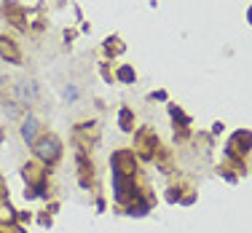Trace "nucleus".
Instances as JSON below:
<instances>
[{
    "label": "nucleus",
    "mask_w": 252,
    "mask_h": 233,
    "mask_svg": "<svg viewBox=\"0 0 252 233\" xmlns=\"http://www.w3.org/2000/svg\"><path fill=\"white\" fill-rule=\"evenodd\" d=\"M113 199L124 206L140 201V190H137V185H134V177H124V175H118V172H113Z\"/></svg>",
    "instance_id": "f257e3e1"
},
{
    "label": "nucleus",
    "mask_w": 252,
    "mask_h": 233,
    "mask_svg": "<svg viewBox=\"0 0 252 233\" xmlns=\"http://www.w3.org/2000/svg\"><path fill=\"white\" fill-rule=\"evenodd\" d=\"M32 150L43 164H57L59 155H62V142H59L54 134H43V137H38V142L32 145Z\"/></svg>",
    "instance_id": "f03ea898"
},
{
    "label": "nucleus",
    "mask_w": 252,
    "mask_h": 233,
    "mask_svg": "<svg viewBox=\"0 0 252 233\" xmlns=\"http://www.w3.org/2000/svg\"><path fill=\"white\" fill-rule=\"evenodd\" d=\"M134 142H137V153H140L142 161H153L156 153H158V147H161L158 145V137H156L148 126H142L140 131H137Z\"/></svg>",
    "instance_id": "7ed1b4c3"
},
{
    "label": "nucleus",
    "mask_w": 252,
    "mask_h": 233,
    "mask_svg": "<svg viewBox=\"0 0 252 233\" xmlns=\"http://www.w3.org/2000/svg\"><path fill=\"white\" fill-rule=\"evenodd\" d=\"M110 166H113V172H118L124 177H134V169H137L134 150H116L110 158Z\"/></svg>",
    "instance_id": "20e7f679"
},
{
    "label": "nucleus",
    "mask_w": 252,
    "mask_h": 233,
    "mask_svg": "<svg viewBox=\"0 0 252 233\" xmlns=\"http://www.w3.org/2000/svg\"><path fill=\"white\" fill-rule=\"evenodd\" d=\"M252 150V134L250 131H236L228 142V155H244Z\"/></svg>",
    "instance_id": "39448f33"
},
{
    "label": "nucleus",
    "mask_w": 252,
    "mask_h": 233,
    "mask_svg": "<svg viewBox=\"0 0 252 233\" xmlns=\"http://www.w3.org/2000/svg\"><path fill=\"white\" fill-rule=\"evenodd\" d=\"M0 57L11 64H22V51L16 46V40L5 38V35H0Z\"/></svg>",
    "instance_id": "423d86ee"
},
{
    "label": "nucleus",
    "mask_w": 252,
    "mask_h": 233,
    "mask_svg": "<svg viewBox=\"0 0 252 233\" xmlns=\"http://www.w3.org/2000/svg\"><path fill=\"white\" fill-rule=\"evenodd\" d=\"M75 161H78V180H81L83 188H92V182H94V164H89V158H86V153H78L75 155Z\"/></svg>",
    "instance_id": "0eeeda50"
},
{
    "label": "nucleus",
    "mask_w": 252,
    "mask_h": 233,
    "mask_svg": "<svg viewBox=\"0 0 252 233\" xmlns=\"http://www.w3.org/2000/svg\"><path fill=\"white\" fill-rule=\"evenodd\" d=\"M38 131H40V123L35 121L32 116H27V118H25V123H22V140H25L30 147H32L35 142H38Z\"/></svg>",
    "instance_id": "6e6552de"
},
{
    "label": "nucleus",
    "mask_w": 252,
    "mask_h": 233,
    "mask_svg": "<svg viewBox=\"0 0 252 233\" xmlns=\"http://www.w3.org/2000/svg\"><path fill=\"white\" fill-rule=\"evenodd\" d=\"M16 97H19L22 102H32V99L38 97V86H35L32 81H22L19 86H16Z\"/></svg>",
    "instance_id": "1a4fd4ad"
},
{
    "label": "nucleus",
    "mask_w": 252,
    "mask_h": 233,
    "mask_svg": "<svg viewBox=\"0 0 252 233\" xmlns=\"http://www.w3.org/2000/svg\"><path fill=\"white\" fill-rule=\"evenodd\" d=\"M3 16H5V19H11L19 29H25V22H22V8H19V5H14V3H3Z\"/></svg>",
    "instance_id": "9d476101"
},
{
    "label": "nucleus",
    "mask_w": 252,
    "mask_h": 233,
    "mask_svg": "<svg viewBox=\"0 0 252 233\" xmlns=\"http://www.w3.org/2000/svg\"><path fill=\"white\" fill-rule=\"evenodd\" d=\"M118 126H121L124 131L134 129V113H131L129 107H121V110H118Z\"/></svg>",
    "instance_id": "9b49d317"
},
{
    "label": "nucleus",
    "mask_w": 252,
    "mask_h": 233,
    "mask_svg": "<svg viewBox=\"0 0 252 233\" xmlns=\"http://www.w3.org/2000/svg\"><path fill=\"white\" fill-rule=\"evenodd\" d=\"M148 209H151V201H134V204L126 206V214H131V217H145Z\"/></svg>",
    "instance_id": "f8f14e48"
},
{
    "label": "nucleus",
    "mask_w": 252,
    "mask_h": 233,
    "mask_svg": "<svg viewBox=\"0 0 252 233\" xmlns=\"http://www.w3.org/2000/svg\"><path fill=\"white\" fill-rule=\"evenodd\" d=\"M116 78H118V81H121V83H134V70H131L129 67V64H121V67H118L116 70Z\"/></svg>",
    "instance_id": "ddd939ff"
},
{
    "label": "nucleus",
    "mask_w": 252,
    "mask_h": 233,
    "mask_svg": "<svg viewBox=\"0 0 252 233\" xmlns=\"http://www.w3.org/2000/svg\"><path fill=\"white\" fill-rule=\"evenodd\" d=\"M64 97H67V99H75V97H78V88H75V86H70L67 91H64Z\"/></svg>",
    "instance_id": "4468645a"
},
{
    "label": "nucleus",
    "mask_w": 252,
    "mask_h": 233,
    "mask_svg": "<svg viewBox=\"0 0 252 233\" xmlns=\"http://www.w3.org/2000/svg\"><path fill=\"white\" fill-rule=\"evenodd\" d=\"M11 233H25V231H22V228H14V231H11Z\"/></svg>",
    "instance_id": "2eb2a0df"
},
{
    "label": "nucleus",
    "mask_w": 252,
    "mask_h": 233,
    "mask_svg": "<svg viewBox=\"0 0 252 233\" xmlns=\"http://www.w3.org/2000/svg\"><path fill=\"white\" fill-rule=\"evenodd\" d=\"M250 19H252V8H250Z\"/></svg>",
    "instance_id": "dca6fc26"
},
{
    "label": "nucleus",
    "mask_w": 252,
    "mask_h": 233,
    "mask_svg": "<svg viewBox=\"0 0 252 233\" xmlns=\"http://www.w3.org/2000/svg\"><path fill=\"white\" fill-rule=\"evenodd\" d=\"M0 233H3V231H0Z\"/></svg>",
    "instance_id": "f3484780"
}]
</instances>
